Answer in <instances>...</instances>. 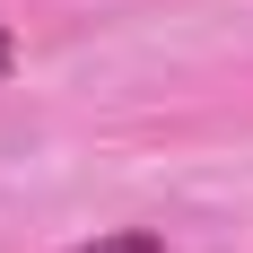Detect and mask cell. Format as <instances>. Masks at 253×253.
I'll use <instances>...</instances> for the list:
<instances>
[{"instance_id":"7a4b0ae2","label":"cell","mask_w":253,"mask_h":253,"mask_svg":"<svg viewBox=\"0 0 253 253\" xmlns=\"http://www.w3.org/2000/svg\"><path fill=\"white\" fill-rule=\"evenodd\" d=\"M9 61H18V44H9V26H0V70H9Z\"/></svg>"},{"instance_id":"6da1fadb","label":"cell","mask_w":253,"mask_h":253,"mask_svg":"<svg viewBox=\"0 0 253 253\" xmlns=\"http://www.w3.org/2000/svg\"><path fill=\"white\" fill-rule=\"evenodd\" d=\"M70 253H166V236H149V227H114V236H96V245H70Z\"/></svg>"}]
</instances>
